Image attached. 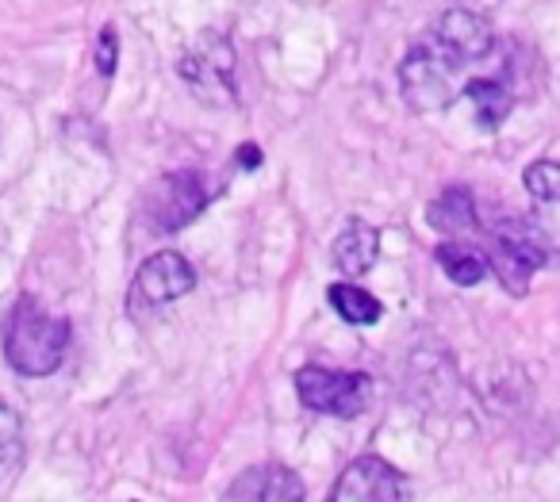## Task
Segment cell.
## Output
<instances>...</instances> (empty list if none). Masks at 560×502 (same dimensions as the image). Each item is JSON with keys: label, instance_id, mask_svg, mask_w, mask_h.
<instances>
[{"label": "cell", "instance_id": "7a4b0ae2", "mask_svg": "<svg viewBox=\"0 0 560 502\" xmlns=\"http://www.w3.org/2000/svg\"><path fill=\"white\" fill-rule=\"evenodd\" d=\"M66 349H70V323L50 315L35 295H24L4 323V361L20 376H50L66 361Z\"/></svg>", "mask_w": 560, "mask_h": 502}, {"label": "cell", "instance_id": "8fae6325", "mask_svg": "<svg viewBox=\"0 0 560 502\" xmlns=\"http://www.w3.org/2000/svg\"><path fill=\"white\" fill-rule=\"evenodd\" d=\"M427 223L434 231L450 234V238H465V234L480 231V219H476V200L465 185H453L438 196L434 203L427 208Z\"/></svg>", "mask_w": 560, "mask_h": 502}, {"label": "cell", "instance_id": "3957f363", "mask_svg": "<svg viewBox=\"0 0 560 502\" xmlns=\"http://www.w3.org/2000/svg\"><path fill=\"white\" fill-rule=\"evenodd\" d=\"M483 257H488V269L499 277V284L522 300L529 288V277L549 265L552 246L541 226L529 223V219H503V223L491 226Z\"/></svg>", "mask_w": 560, "mask_h": 502}, {"label": "cell", "instance_id": "7c38bea8", "mask_svg": "<svg viewBox=\"0 0 560 502\" xmlns=\"http://www.w3.org/2000/svg\"><path fill=\"white\" fill-rule=\"evenodd\" d=\"M465 96L472 101L476 124H480L483 131H495V127H503V119L511 116V108H514L511 85H503L499 78H472L465 85Z\"/></svg>", "mask_w": 560, "mask_h": 502}, {"label": "cell", "instance_id": "ba28073f", "mask_svg": "<svg viewBox=\"0 0 560 502\" xmlns=\"http://www.w3.org/2000/svg\"><path fill=\"white\" fill-rule=\"evenodd\" d=\"M196 288V269L173 249L147 257L135 272L131 284V311L135 307H165V303H177L180 295H188Z\"/></svg>", "mask_w": 560, "mask_h": 502}, {"label": "cell", "instance_id": "2e32d148", "mask_svg": "<svg viewBox=\"0 0 560 502\" xmlns=\"http://www.w3.org/2000/svg\"><path fill=\"white\" fill-rule=\"evenodd\" d=\"M522 185L534 200L560 203V162H534L522 173Z\"/></svg>", "mask_w": 560, "mask_h": 502}, {"label": "cell", "instance_id": "5b68a950", "mask_svg": "<svg viewBox=\"0 0 560 502\" xmlns=\"http://www.w3.org/2000/svg\"><path fill=\"white\" fill-rule=\"evenodd\" d=\"M296 395L307 410L330 418H350L365 415L369 399H373V376L369 372H342V369H323V364H304L296 372Z\"/></svg>", "mask_w": 560, "mask_h": 502}, {"label": "cell", "instance_id": "52a82bcc", "mask_svg": "<svg viewBox=\"0 0 560 502\" xmlns=\"http://www.w3.org/2000/svg\"><path fill=\"white\" fill-rule=\"evenodd\" d=\"M327 502H411V479L384 456H358L335 479Z\"/></svg>", "mask_w": 560, "mask_h": 502}, {"label": "cell", "instance_id": "5bb4252c", "mask_svg": "<svg viewBox=\"0 0 560 502\" xmlns=\"http://www.w3.org/2000/svg\"><path fill=\"white\" fill-rule=\"evenodd\" d=\"M327 300L350 326H373V323H381V315H384L381 300H376V295H369L365 288L350 284V280H342V284H330Z\"/></svg>", "mask_w": 560, "mask_h": 502}, {"label": "cell", "instance_id": "6da1fadb", "mask_svg": "<svg viewBox=\"0 0 560 502\" xmlns=\"http://www.w3.org/2000/svg\"><path fill=\"white\" fill-rule=\"evenodd\" d=\"M495 50V32L468 9H450L427 27L399 66V89L411 112H442L465 93L468 70Z\"/></svg>", "mask_w": 560, "mask_h": 502}, {"label": "cell", "instance_id": "9c48e42d", "mask_svg": "<svg viewBox=\"0 0 560 502\" xmlns=\"http://www.w3.org/2000/svg\"><path fill=\"white\" fill-rule=\"evenodd\" d=\"M304 499H307L304 479L289 464L269 460L238 471L219 502H304Z\"/></svg>", "mask_w": 560, "mask_h": 502}, {"label": "cell", "instance_id": "ac0fdd59", "mask_svg": "<svg viewBox=\"0 0 560 502\" xmlns=\"http://www.w3.org/2000/svg\"><path fill=\"white\" fill-rule=\"evenodd\" d=\"M261 150H257L254 147V142H242V147H238V165H242V170H257V165H261Z\"/></svg>", "mask_w": 560, "mask_h": 502}, {"label": "cell", "instance_id": "277c9868", "mask_svg": "<svg viewBox=\"0 0 560 502\" xmlns=\"http://www.w3.org/2000/svg\"><path fill=\"white\" fill-rule=\"evenodd\" d=\"M219 185L208 180L200 170H177L158 177L154 185L142 196V219H147L150 231L173 234L185 231L196 215H203L211 200H215Z\"/></svg>", "mask_w": 560, "mask_h": 502}, {"label": "cell", "instance_id": "e0dca14e", "mask_svg": "<svg viewBox=\"0 0 560 502\" xmlns=\"http://www.w3.org/2000/svg\"><path fill=\"white\" fill-rule=\"evenodd\" d=\"M119 62V39H116V27H104L101 39H96V70L101 78H112Z\"/></svg>", "mask_w": 560, "mask_h": 502}, {"label": "cell", "instance_id": "8992f818", "mask_svg": "<svg viewBox=\"0 0 560 502\" xmlns=\"http://www.w3.org/2000/svg\"><path fill=\"white\" fill-rule=\"evenodd\" d=\"M180 78L208 96L211 104H234L238 89H234V47L231 39L215 32H203L196 47L180 58Z\"/></svg>", "mask_w": 560, "mask_h": 502}, {"label": "cell", "instance_id": "9a60e30c", "mask_svg": "<svg viewBox=\"0 0 560 502\" xmlns=\"http://www.w3.org/2000/svg\"><path fill=\"white\" fill-rule=\"evenodd\" d=\"M20 453H24V437H20V418L12 407L0 402V483L16 471Z\"/></svg>", "mask_w": 560, "mask_h": 502}, {"label": "cell", "instance_id": "30bf717a", "mask_svg": "<svg viewBox=\"0 0 560 502\" xmlns=\"http://www.w3.org/2000/svg\"><path fill=\"white\" fill-rule=\"evenodd\" d=\"M381 257V231L365 219H346V226L338 231L335 246H330V261L342 277H365Z\"/></svg>", "mask_w": 560, "mask_h": 502}, {"label": "cell", "instance_id": "4fadbf2b", "mask_svg": "<svg viewBox=\"0 0 560 502\" xmlns=\"http://www.w3.org/2000/svg\"><path fill=\"white\" fill-rule=\"evenodd\" d=\"M434 261L442 265L445 277H450L453 284H460V288H472V284H480V280L488 277V257H483V249H472L468 242H460V238L442 242V246L434 249Z\"/></svg>", "mask_w": 560, "mask_h": 502}]
</instances>
